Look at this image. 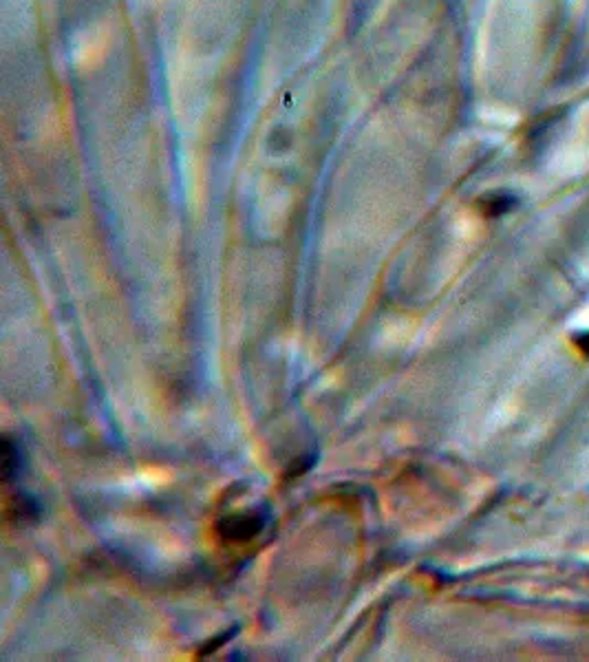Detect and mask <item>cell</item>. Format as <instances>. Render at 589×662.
<instances>
[{
    "label": "cell",
    "instance_id": "6da1fadb",
    "mask_svg": "<svg viewBox=\"0 0 589 662\" xmlns=\"http://www.w3.org/2000/svg\"><path fill=\"white\" fill-rule=\"evenodd\" d=\"M261 519H230L228 521V530H223L230 539H250L252 534H256L261 530Z\"/></svg>",
    "mask_w": 589,
    "mask_h": 662
}]
</instances>
